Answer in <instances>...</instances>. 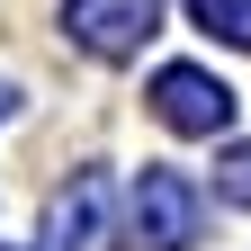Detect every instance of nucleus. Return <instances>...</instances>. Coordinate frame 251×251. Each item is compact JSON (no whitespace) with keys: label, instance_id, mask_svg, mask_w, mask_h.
Wrapping results in <instances>:
<instances>
[{"label":"nucleus","instance_id":"nucleus-1","mask_svg":"<svg viewBox=\"0 0 251 251\" xmlns=\"http://www.w3.org/2000/svg\"><path fill=\"white\" fill-rule=\"evenodd\" d=\"M63 36L99 63H126L162 36V0H63Z\"/></svg>","mask_w":251,"mask_h":251},{"label":"nucleus","instance_id":"nucleus-2","mask_svg":"<svg viewBox=\"0 0 251 251\" xmlns=\"http://www.w3.org/2000/svg\"><path fill=\"white\" fill-rule=\"evenodd\" d=\"M152 117L171 126V135H225L233 126V90L198 72V63H162L152 72Z\"/></svg>","mask_w":251,"mask_h":251},{"label":"nucleus","instance_id":"nucleus-3","mask_svg":"<svg viewBox=\"0 0 251 251\" xmlns=\"http://www.w3.org/2000/svg\"><path fill=\"white\" fill-rule=\"evenodd\" d=\"M135 233H144V251H198V188L179 171H162V162H144V179H135Z\"/></svg>","mask_w":251,"mask_h":251},{"label":"nucleus","instance_id":"nucleus-4","mask_svg":"<svg viewBox=\"0 0 251 251\" xmlns=\"http://www.w3.org/2000/svg\"><path fill=\"white\" fill-rule=\"evenodd\" d=\"M54 251H99V179H81L54 206Z\"/></svg>","mask_w":251,"mask_h":251},{"label":"nucleus","instance_id":"nucleus-5","mask_svg":"<svg viewBox=\"0 0 251 251\" xmlns=\"http://www.w3.org/2000/svg\"><path fill=\"white\" fill-rule=\"evenodd\" d=\"M198 9L206 36H225V45H251V0H188Z\"/></svg>","mask_w":251,"mask_h":251},{"label":"nucleus","instance_id":"nucleus-6","mask_svg":"<svg viewBox=\"0 0 251 251\" xmlns=\"http://www.w3.org/2000/svg\"><path fill=\"white\" fill-rule=\"evenodd\" d=\"M215 198H225V206H251V144H233L225 162H215Z\"/></svg>","mask_w":251,"mask_h":251},{"label":"nucleus","instance_id":"nucleus-7","mask_svg":"<svg viewBox=\"0 0 251 251\" xmlns=\"http://www.w3.org/2000/svg\"><path fill=\"white\" fill-rule=\"evenodd\" d=\"M0 117H9V81H0Z\"/></svg>","mask_w":251,"mask_h":251}]
</instances>
